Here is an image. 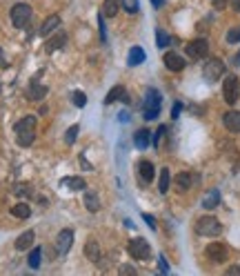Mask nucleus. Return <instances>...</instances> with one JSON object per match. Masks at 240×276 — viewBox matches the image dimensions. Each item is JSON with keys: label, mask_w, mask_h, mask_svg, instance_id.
I'll use <instances>...</instances> for the list:
<instances>
[{"label": "nucleus", "mask_w": 240, "mask_h": 276, "mask_svg": "<svg viewBox=\"0 0 240 276\" xmlns=\"http://www.w3.org/2000/svg\"><path fill=\"white\" fill-rule=\"evenodd\" d=\"M160 107H163V100H160V94L156 92L154 87H149L144 92V102H143V116L144 121H156L160 114Z\"/></svg>", "instance_id": "f257e3e1"}, {"label": "nucleus", "mask_w": 240, "mask_h": 276, "mask_svg": "<svg viewBox=\"0 0 240 276\" xmlns=\"http://www.w3.org/2000/svg\"><path fill=\"white\" fill-rule=\"evenodd\" d=\"M222 232V225L216 216H202L196 221V234L198 236H218Z\"/></svg>", "instance_id": "f03ea898"}, {"label": "nucleus", "mask_w": 240, "mask_h": 276, "mask_svg": "<svg viewBox=\"0 0 240 276\" xmlns=\"http://www.w3.org/2000/svg\"><path fill=\"white\" fill-rule=\"evenodd\" d=\"M11 23H14L16 29H24L29 23H31V7L18 2V5L11 7Z\"/></svg>", "instance_id": "7ed1b4c3"}, {"label": "nucleus", "mask_w": 240, "mask_h": 276, "mask_svg": "<svg viewBox=\"0 0 240 276\" xmlns=\"http://www.w3.org/2000/svg\"><path fill=\"white\" fill-rule=\"evenodd\" d=\"M222 74H225V63L220 58H209L202 65V76L207 82H216L218 78H222Z\"/></svg>", "instance_id": "20e7f679"}, {"label": "nucleus", "mask_w": 240, "mask_h": 276, "mask_svg": "<svg viewBox=\"0 0 240 276\" xmlns=\"http://www.w3.org/2000/svg\"><path fill=\"white\" fill-rule=\"evenodd\" d=\"M222 96L227 105H236L240 98V80L236 76H227L222 82Z\"/></svg>", "instance_id": "39448f33"}, {"label": "nucleus", "mask_w": 240, "mask_h": 276, "mask_svg": "<svg viewBox=\"0 0 240 276\" xmlns=\"http://www.w3.org/2000/svg\"><path fill=\"white\" fill-rule=\"evenodd\" d=\"M205 256L212 263H225L229 258V247L225 243H209L205 250Z\"/></svg>", "instance_id": "423d86ee"}, {"label": "nucleus", "mask_w": 240, "mask_h": 276, "mask_svg": "<svg viewBox=\"0 0 240 276\" xmlns=\"http://www.w3.org/2000/svg\"><path fill=\"white\" fill-rule=\"evenodd\" d=\"M129 254L134 258H138V261H144V258L151 256V247H149V243L144 241V238H134V241H129Z\"/></svg>", "instance_id": "0eeeda50"}, {"label": "nucleus", "mask_w": 240, "mask_h": 276, "mask_svg": "<svg viewBox=\"0 0 240 276\" xmlns=\"http://www.w3.org/2000/svg\"><path fill=\"white\" fill-rule=\"evenodd\" d=\"M207 53H209V43L205 38H198V40H192L187 45V56L192 60H200V58H207Z\"/></svg>", "instance_id": "6e6552de"}, {"label": "nucleus", "mask_w": 240, "mask_h": 276, "mask_svg": "<svg viewBox=\"0 0 240 276\" xmlns=\"http://www.w3.org/2000/svg\"><path fill=\"white\" fill-rule=\"evenodd\" d=\"M73 245V232L72 229H60L58 232V238H56V250L58 254H67Z\"/></svg>", "instance_id": "1a4fd4ad"}, {"label": "nucleus", "mask_w": 240, "mask_h": 276, "mask_svg": "<svg viewBox=\"0 0 240 276\" xmlns=\"http://www.w3.org/2000/svg\"><path fill=\"white\" fill-rule=\"evenodd\" d=\"M163 60H165V67H167L169 72H183L185 65H187V63H185L183 56H178L176 51H167V53H165V58H163Z\"/></svg>", "instance_id": "9d476101"}, {"label": "nucleus", "mask_w": 240, "mask_h": 276, "mask_svg": "<svg viewBox=\"0 0 240 276\" xmlns=\"http://www.w3.org/2000/svg\"><path fill=\"white\" fill-rule=\"evenodd\" d=\"M116 100H122V102H129V96H127V89L122 85H116V87L109 89V94L105 96V105H114Z\"/></svg>", "instance_id": "9b49d317"}, {"label": "nucleus", "mask_w": 240, "mask_h": 276, "mask_svg": "<svg viewBox=\"0 0 240 276\" xmlns=\"http://www.w3.org/2000/svg\"><path fill=\"white\" fill-rule=\"evenodd\" d=\"M222 123H225V127L231 134H240V112H236V109L227 112L225 116H222Z\"/></svg>", "instance_id": "f8f14e48"}, {"label": "nucleus", "mask_w": 240, "mask_h": 276, "mask_svg": "<svg viewBox=\"0 0 240 276\" xmlns=\"http://www.w3.org/2000/svg\"><path fill=\"white\" fill-rule=\"evenodd\" d=\"M60 185L67 187V189H72V192H85L87 189L85 178H80V176H67V178L60 180Z\"/></svg>", "instance_id": "ddd939ff"}, {"label": "nucleus", "mask_w": 240, "mask_h": 276, "mask_svg": "<svg viewBox=\"0 0 240 276\" xmlns=\"http://www.w3.org/2000/svg\"><path fill=\"white\" fill-rule=\"evenodd\" d=\"M67 45V34H63V31H58L53 38H49L47 43H45V51L47 53H53L56 49H60V47H65Z\"/></svg>", "instance_id": "4468645a"}, {"label": "nucleus", "mask_w": 240, "mask_h": 276, "mask_svg": "<svg viewBox=\"0 0 240 276\" xmlns=\"http://www.w3.org/2000/svg\"><path fill=\"white\" fill-rule=\"evenodd\" d=\"M85 256L92 263H96V265L100 263V245H98L94 238H89V241L85 243Z\"/></svg>", "instance_id": "2eb2a0df"}, {"label": "nucleus", "mask_w": 240, "mask_h": 276, "mask_svg": "<svg viewBox=\"0 0 240 276\" xmlns=\"http://www.w3.org/2000/svg\"><path fill=\"white\" fill-rule=\"evenodd\" d=\"M85 207L92 214H96L100 209V199H98L96 189H85Z\"/></svg>", "instance_id": "dca6fc26"}, {"label": "nucleus", "mask_w": 240, "mask_h": 276, "mask_svg": "<svg viewBox=\"0 0 240 276\" xmlns=\"http://www.w3.org/2000/svg\"><path fill=\"white\" fill-rule=\"evenodd\" d=\"M193 180H196V176H193L192 172H180V174L176 176V187H178V192H187V189H192Z\"/></svg>", "instance_id": "f3484780"}, {"label": "nucleus", "mask_w": 240, "mask_h": 276, "mask_svg": "<svg viewBox=\"0 0 240 276\" xmlns=\"http://www.w3.org/2000/svg\"><path fill=\"white\" fill-rule=\"evenodd\" d=\"M34 141H36V127L34 129H18L16 131V143H18L20 147H29Z\"/></svg>", "instance_id": "a211bd4d"}, {"label": "nucleus", "mask_w": 240, "mask_h": 276, "mask_svg": "<svg viewBox=\"0 0 240 276\" xmlns=\"http://www.w3.org/2000/svg\"><path fill=\"white\" fill-rule=\"evenodd\" d=\"M34 238H36L34 229H27V232H23L18 238H16V250H18V252L29 250V247H31V243H34Z\"/></svg>", "instance_id": "6ab92c4d"}, {"label": "nucleus", "mask_w": 240, "mask_h": 276, "mask_svg": "<svg viewBox=\"0 0 240 276\" xmlns=\"http://www.w3.org/2000/svg\"><path fill=\"white\" fill-rule=\"evenodd\" d=\"M58 27H60V18H58V16H49V18L43 23V27H40V36L47 38V36H51Z\"/></svg>", "instance_id": "aec40b11"}, {"label": "nucleus", "mask_w": 240, "mask_h": 276, "mask_svg": "<svg viewBox=\"0 0 240 276\" xmlns=\"http://www.w3.org/2000/svg\"><path fill=\"white\" fill-rule=\"evenodd\" d=\"M47 96V87L45 85H38V82H31L27 89V98L29 100H43Z\"/></svg>", "instance_id": "412c9836"}, {"label": "nucleus", "mask_w": 240, "mask_h": 276, "mask_svg": "<svg viewBox=\"0 0 240 276\" xmlns=\"http://www.w3.org/2000/svg\"><path fill=\"white\" fill-rule=\"evenodd\" d=\"M144 58H147V53H144L143 47H131L129 56H127V65H129V67H136V65L144 63Z\"/></svg>", "instance_id": "4be33fe9"}, {"label": "nucleus", "mask_w": 240, "mask_h": 276, "mask_svg": "<svg viewBox=\"0 0 240 276\" xmlns=\"http://www.w3.org/2000/svg\"><path fill=\"white\" fill-rule=\"evenodd\" d=\"M218 203H220V192L218 189H209L205 194V199H202V207L214 209V207H218Z\"/></svg>", "instance_id": "5701e85b"}, {"label": "nucleus", "mask_w": 240, "mask_h": 276, "mask_svg": "<svg viewBox=\"0 0 240 276\" xmlns=\"http://www.w3.org/2000/svg\"><path fill=\"white\" fill-rule=\"evenodd\" d=\"M134 143H136L138 150H147L149 143H151V134H149L147 129H138L136 131V136H134Z\"/></svg>", "instance_id": "b1692460"}, {"label": "nucleus", "mask_w": 240, "mask_h": 276, "mask_svg": "<svg viewBox=\"0 0 240 276\" xmlns=\"http://www.w3.org/2000/svg\"><path fill=\"white\" fill-rule=\"evenodd\" d=\"M138 172H140V178H143L144 183H151V180H154V165L149 163V160H143V163L138 165Z\"/></svg>", "instance_id": "393cba45"}, {"label": "nucleus", "mask_w": 240, "mask_h": 276, "mask_svg": "<svg viewBox=\"0 0 240 276\" xmlns=\"http://www.w3.org/2000/svg\"><path fill=\"white\" fill-rule=\"evenodd\" d=\"M169 183H171V174H169L167 167L160 170V178H158V192L160 194H167L169 192Z\"/></svg>", "instance_id": "a878e982"}, {"label": "nucleus", "mask_w": 240, "mask_h": 276, "mask_svg": "<svg viewBox=\"0 0 240 276\" xmlns=\"http://www.w3.org/2000/svg\"><path fill=\"white\" fill-rule=\"evenodd\" d=\"M118 11H120V0H105V2H102V14H105L107 18H114Z\"/></svg>", "instance_id": "bb28decb"}, {"label": "nucleus", "mask_w": 240, "mask_h": 276, "mask_svg": "<svg viewBox=\"0 0 240 276\" xmlns=\"http://www.w3.org/2000/svg\"><path fill=\"white\" fill-rule=\"evenodd\" d=\"M11 214H14L16 218H29L31 216V207H29L27 203H18V205H14V207H11Z\"/></svg>", "instance_id": "cd10ccee"}, {"label": "nucleus", "mask_w": 240, "mask_h": 276, "mask_svg": "<svg viewBox=\"0 0 240 276\" xmlns=\"http://www.w3.org/2000/svg\"><path fill=\"white\" fill-rule=\"evenodd\" d=\"M40 258H43V250H40V247H34V250H31V254H29V258H27L29 267H31V270H38V267H40Z\"/></svg>", "instance_id": "c85d7f7f"}, {"label": "nucleus", "mask_w": 240, "mask_h": 276, "mask_svg": "<svg viewBox=\"0 0 240 276\" xmlns=\"http://www.w3.org/2000/svg\"><path fill=\"white\" fill-rule=\"evenodd\" d=\"M34 127H36V116H23L14 125V129L18 131V129H34Z\"/></svg>", "instance_id": "c756f323"}, {"label": "nucleus", "mask_w": 240, "mask_h": 276, "mask_svg": "<svg viewBox=\"0 0 240 276\" xmlns=\"http://www.w3.org/2000/svg\"><path fill=\"white\" fill-rule=\"evenodd\" d=\"M120 7H122L127 14H138V11H140L138 0H120Z\"/></svg>", "instance_id": "7c9ffc66"}, {"label": "nucleus", "mask_w": 240, "mask_h": 276, "mask_svg": "<svg viewBox=\"0 0 240 276\" xmlns=\"http://www.w3.org/2000/svg\"><path fill=\"white\" fill-rule=\"evenodd\" d=\"M169 36H167V31L165 29H156V45H158L160 49H165V47H169Z\"/></svg>", "instance_id": "2f4dec72"}, {"label": "nucleus", "mask_w": 240, "mask_h": 276, "mask_svg": "<svg viewBox=\"0 0 240 276\" xmlns=\"http://www.w3.org/2000/svg\"><path fill=\"white\" fill-rule=\"evenodd\" d=\"M78 131H80V127L78 125H72L67 131H65V143H67V145H73V143H76Z\"/></svg>", "instance_id": "473e14b6"}, {"label": "nucleus", "mask_w": 240, "mask_h": 276, "mask_svg": "<svg viewBox=\"0 0 240 276\" xmlns=\"http://www.w3.org/2000/svg\"><path fill=\"white\" fill-rule=\"evenodd\" d=\"M72 100H73V105L76 107H85L87 105V94L80 92V89H76V92L72 94Z\"/></svg>", "instance_id": "72a5a7b5"}, {"label": "nucleus", "mask_w": 240, "mask_h": 276, "mask_svg": "<svg viewBox=\"0 0 240 276\" xmlns=\"http://www.w3.org/2000/svg\"><path fill=\"white\" fill-rule=\"evenodd\" d=\"M227 43H231V45L240 43V25L238 27H231V29L227 31Z\"/></svg>", "instance_id": "f704fd0d"}, {"label": "nucleus", "mask_w": 240, "mask_h": 276, "mask_svg": "<svg viewBox=\"0 0 240 276\" xmlns=\"http://www.w3.org/2000/svg\"><path fill=\"white\" fill-rule=\"evenodd\" d=\"M165 131H167V127H165V125H160V127H158V131H156V134H154V136H151V143H154V145H156V147H158V145H160V141H163V136H165Z\"/></svg>", "instance_id": "c9c22d12"}, {"label": "nucleus", "mask_w": 240, "mask_h": 276, "mask_svg": "<svg viewBox=\"0 0 240 276\" xmlns=\"http://www.w3.org/2000/svg\"><path fill=\"white\" fill-rule=\"evenodd\" d=\"M14 194H18V196H29V194H31V187H29V185H16V187H14Z\"/></svg>", "instance_id": "e433bc0d"}, {"label": "nucleus", "mask_w": 240, "mask_h": 276, "mask_svg": "<svg viewBox=\"0 0 240 276\" xmlns=\"http://www.w3.org/2000/svg\"><path fill=\"white\" fill-rule=\"evenodd\" d=\"M98 25H100V38L102 43H107V27H105V14H98Z\"/></svg>", "instance_id": "4c0bfd02"}, {"label": "nucleus", "mask_w": 240, "mask_h": 276, "mask_svg": "<svg viewBox=\"0 0 240 276\" xmlns=\"http://www.w3.org/2000/svg\"><path fill=\"white\" fill-rule=\"evenodd\" d=\"M143 221H144V223H147L151 229H156V227H158V223H156V218L151 216V214H143Z\"/></svg>", "instance_id": "58836bf2"}, {"label": "nucleus", "mask_w": 240, "mask_h": 276, "mask_svg": "<svg viewBox=\"0 0 240 276\" xmlns=\"http://www.w3.org/2000/svg\"><path fill=\"white\" fill-rule=\"evenodd\" d=\"M158 267H160V272H163V274H167L169 272V265H167V258L163 256V254H160V258H158Z\"/></svg>", "instance_id": "ea45409f"}, {"label": "nucleus", "mask_w": 240, "mask_h": 276, "mask_svg": "<svg viewBox=\"0 0 240 276\" xmlns=\"http://www.w3.org/2000/svg\"><path fill=\"white\" fill-rule=\"evenodd\" d=\"M212 5L216 7V9H225L227 5H231V0H212Z\"/></svg>", "instance_id": "a19ab883"}, {"label": "nucleus", "mask_w": 240, "mask_h": 276, "mask_svg": "<svg viewBox=\"0 0 240 276\" xmlns=\"http://www.w3.org/2000/svg\"><path fill=\"white\" fill-rule=\"evenodd\" d=\"M180 112H183V105H180V102H176V105L171 107V118H173V121L180 116Z\"/></svg>", "instance_id": "79ce46f5"}, {"label": "nucleus", "mask_w": 240, "mask_h": 276, "mask_svg": "<svg viewBox=\"0 0 240 276\" xmlns=\"http://www.w3.org/2000/svg\"><path fill=\"white\" fill-rule=\"evenodd\" d=\"M120 274H136V270L129 265H120Z\"/></svg>", "instance_id": "37998d69"}, {"label": "nucleus", "mask_w": 240, "mask_h": 276, "mask_svg": "<svg viewBox=\"0 0 240 276\" xmlns=\"http://www.w3.org/2000/svg\"><path fill=\"white\" fill-rule=\"evenodd\" d=\"M227 274H240V265H231V267H227Z\"/></svg>", "instance_id": "c03bdc74"}, {"label": "nucleus", "mask_w": 240, "mask_h": 276, "mask_svg": "<svg viewBox=\"0 0 240 276\" xmlns=\"http://www.w3.org/2000/svg\"><path fill=\"white\" fill-rule=\"evenodd\" d=\"M80 165H82V167H85V170H94L92 165L87 163V158H85V154H82V156H80Z\"/></svg>", "instance_id": "a18cd8bd"}, {"label": "nucleus", "mask_w": 240, "mask_h": 276, "mask_svg": "<svg viewBox=\"0 0 240 276\" xmlns=\"http://www.w3.org/2000/svg\"><path fill=\"white\" fill-rule=\"evenodd\" d=\"M231 65H234V67H240V51L236 53L234 58H231Z\"/></svg>", "instance_id": "49530a36"}, {"label": "nucleus", "mask_w": 240, "mask_h": 276, "mask_svg": "<svg viewBox=\"0 0 240 276\" xmlns=\"http://www.w3.org/2000/svg\"><path fill=\"white\" fill-rule=\"evenodd\" d=\"M231 5H234V11L240 14V0H231Z\"/></svg>", "instance_id": "de8ad7c7"}, {"label": "nucleus", "mask_w": 240, "mask_h": 276, "mask_svg": "<svg viewBox=\"0 0 240 276\" xmlns=\"http://www.w3.org/2000/svg\"><path fill=\"white\" fill-rule=\"evenodd\" d=\"M163 2H165V0H151V5H154L156 9H158V7H163Z\"/></svg>", "instance_id": "09e8293b"}, {"label": "nucleus", "mask_w": 240, "mask_h": 276, "mask_svg": "<svg viewBox=\"0 0 240 276\" xmlns=\"http://www.w3.org/2000/svg\"><path fill=\"white\" fill-rule=\"evenodd\" d=\"M118 118H120V121H122V123H127V121H129V114H127V112H125V114H120V116H118Z\"/></svg>", "instance_id": "8fccbe9b"}, {"label": "nucleus", "mask_w": 240, "mask_h": 276, "mask_svg": "<svg viewBox=\"0 0 240 276\" xmlns=\"http://www.w3.org/2000/svg\"><path fill=\"white\" fill-rule=\"evenodd\" d=\"M0 65L5 67V58H2V49H0Z\"/></svg>", "instance_id": "3c124183"}, {"label": "nucleus", "mask_w": 240, "mask_h": 276, "mask_svg": "<svg viewBox=\"0 0 240 276\" xmlns=\"http://www.w3.org/2000/svg\"><path fill=\"white\" fill-rule=\"evenodd\" d=\"M0 92H2V82H0Z\"/></svg>", "instance_id": "603ef678"}]
</instances>
